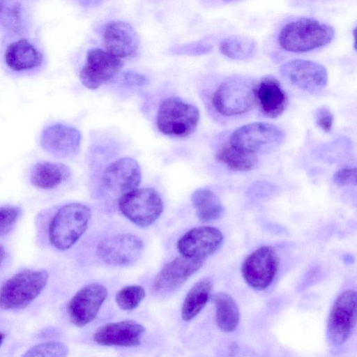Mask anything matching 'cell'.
<instances>
[{"mask_svg": "<svg viewBox=\"0 0 357 357\" xmlns=\"http://www.w3.org/2000/svg\"><path fill=\"white\" fill-rule=\"evenodd\" d=\"M333 28L314 19L302 17L287 24L278 36L286 51L305 52L323 47L333 40Z\"/></svg>", "mask_w": 357, "mask_h": 357, "instance_id": "6da1fadb", "label": "cell"}, {"mask_svg": "<svg viewBox=\"0 0 357 357\" xmlns=\"http://www.w3.org/2000/svg\"><path fill=\"white\" fill-rule=\"evenodd\" d=\"M256 84V82L243 76L228 77L213 95L215 109L226 116L250 112L257 105Z\"/></svg>", "mask_w": 357, "mask_h": 357, "instance_id": "7a4b0ae2", "label": "cell"}, {"mask_svg": "<svg viewBox=\"0 0 357 357\" xmlns=\"http://www.w3.org/2000/svg\"><path fill=\"white\" fill-rule=\"evenodd\" d=\"M90 208L83 204L70 203L61 206L49 225V238L57 249L72 247L86 231L91 218Z\"/></svg>", "mask_w": 357, "mask_h": 357, "instance_id": "3957f363", "label": "cell"}, {"mask_svg": "<svg viewBox=\"0 0 357 357\" xmlns=\"http://www.w3.org/2000/svg\"><path fill=\"white\" fill-rule=\"evenodd\" d=\"M45 271L24 270L8 279L0 289V308L22 309L41 293L48 281Z\"/></svg>", "mask_w": 357, "mask_h": 357, "instance_id": "277c9868", "label": "cell"}, {"mask_svg": "<svg viewBox=\"0 0 357 357\" xmlns=\"http://www.w3.org/2000/svg\"><path fill=\"white\" fill-rule=\"evenodd\" d=\"M199 121L198 108L178 97L164 99L159 106L156 117L160 132L177 137H185L193 133Z\"/></svg>", "mask_w": 357, "mask_h": 357, "instance_id": "5b68a950", "label": "cell"}, {"mask_svg": "<svg viewBox=\"0 0 357 357\" xmlns=\"http://www.w3.org/2000/svg\"><path fill=\"white\" fill-rule=\"evenodd\" d=\"M121 212L134 224L145 227L152 225L163 211V202L151 188L134 189L118 199Z\"/></svg>", "mask_w": 357, "mask_h": 357, "instance_id": "8992f818", "label": "cell"}, {"mask_svg": "<svg viewBox=\"0 0 357 357\" xmlns=\"http://www.w3.org/2000/svg\"><path fill=\"white\" fill-rule=\"evenodd\" d=\"M284 132L266 122H255L237 128L231 134L229 144L238 149L257 154L270 152L283 142Z\"/></svg>", "mask_w": 357, "mask_h": 357, "instance_id": "52a82bcc", "label": "cell"}, {"mask_svg": "<svg viewBox=\"0 0 357 357\" xmlns=\"http://www.w3.org/2000/svg\"><path fill=\"white\" fill-rule=\"evenodd\" d=\"M356 293L348 289L335 301L328 321L327 335L331 343L340 346L350 337L356 323Z\"/></svg>", "mask_w": 357, "mask_h": 357, "instance_id": "ba28073f", "label": "cell"}, {"mask_svg": "<svg viewBox=\"0 0 357 357\" xmlns=\"http://www.w3.org/2000/svg\"><path fill=\"white\" fill-rule=\"evenodd\" d=\"M278 266L279 259L275 250L271 246H261L246 257L241 273L250 287L263 290L273 281Z\"/></svg>", "mask_w": 357, "mask_h": 357, "instance_id": "9c48e42d", "label": "cell"}, {"mask_svg": "<svg viewBox=\"0 0 357 357\" xmlns=\"http://www.w3.org/2000/svg\"><path fill=\"white\" fill-rule=\"evenodd\" d=\"M123 62L106 50L100 48L90 50L86 61L80 71L82 84L89 89H96L109 82L120 72Z\"/></svg>", "mask_w": 357, "mask_h": 357, "instance_id": "30bf717a", "label": "cell"}, {"mask_svg": "<svg viewBox=\"0 0 357 357\" xmlns=\"http://www.w3.org/2000/svg\"><path fill=\"white\" fill-rule=\"evenodd\" d=\"M144 243L134 234H117L107 237L98 245L97 253L106 264L112 266H128L141 256Z\"/></svg>", "mask_w": 357, "mask_h": 357, "instance_id": "8fae6325", "label": "cell"}, {"mask_svg": "<svg viewBox=\"0 0 357 357\" xmlns=\"http://www.w3.org/2000/svg\"><path fill=\"white\" fill-rule=\"evenodd\" d=\"M142 179L139 165L130 157L121 158L104 170L101 185L103 188L118 199L123 195L137 188Z\"/></svg>", "mask_w": 357, "mask_h": 357, "instance_id": "7c38bea8", "label": "cell"}, {"mask_svg": "<svg viewBox=\"0 0 357 357\" xmlns=\"http://www.w3.org/2000/svg\"><path fill=\"white\" fill-rule=\"evenodd\" d=\"M280 71L292 84L309 93L321 91L328 82V73L325 67L310 60L289 61L280 66Z\"/></svg>", "mask_w": 357, "mask_h": 357, "instance_id": "4fadbf2b", "label": "cell"}, {"mask_svg": "<svg viewBox=\"0 0 357 357\" xmlns=\"http://www.w3.org/2000/svg\"><path fill=\"white\" fill-rule=\"evenodd\" d=\"M107 294V288L98 283L89 284L82 288L68 303L70 321L79 327L90 323L98 313Z\"/></svg>", "mask_w": 357, "mask_h": 357, "instance_id": "5bb4252c", "label": "cell"}, {"mask_svg": "<svg viewBox=\"0 0 357 357\" xmlns=\"http://www.w3.org/2000/svg\"><path fill=\"white\" fill-rule=\"evenodd\" d=\"M222 241L223 235L218 228L199 226L184 234L177 242V248L183 256L205 260L220 248Z\"/></svg>", "mask_w": 357, "mask_h": 357, "instance_id": "9a60e30c", "label": "cell"}, {"mask_svg": "<svg viewBox=\"0 0 357 357\" xmlns=\"http://www.w3.org/2000/svg\"><path fill=\"white\" fill-rule=\"evenodd\" d=\"M81 134L75 128L55 123L46 127L40 135V143L47 152L62 158L75 155L79 149Z\"/></svg>", "mask_w": 357, "mask_h": 357, "instance_id": "2e32d148", "label": "cell"}, {"mask_svg": "<svg viewBox=\"0 0 357 357\" xmlns=\"http://www.w3.org/2000/svg\"><path fill=\"white\" fill-rule=\"evenodd\" d=\"M145 328L133 320L107 324L98 328L93 340L104 346L134 347L141 343Z\"/></svg>", "mask_w": 357, "mask_h": 357, "instance_id": "e0dca14e", "label": "cell"}, {"mask_svg": "<svg viewBox=\"0 0 357 357\" xmlns=\"http://www.w3.org/2000/svg\"><path fill=\"white\" fill-rule=\"evenodd\" d=\"M204 263V259L182 255L168 262L158 273L153 283L155 290L172 291L180 287Z\"/></svg>", "mask_w": 357, "mask_h": 357, "instance_id": "ac0fdd59", "label": "cell"}, {"mask_svg": "<svg viewBox=\"0 0 357 357\" xmlns=\"http://www.w3.org/2000/svg\"><path fill=\"white\" fill-rule=\"evenodd\" d=\"M103 45L107 52L118 58L133 55L139 46V38L128 22L112 21L103 33Z\"/></svg>", "mask_w": 357, "mask_h": 357, "instance_id": "d6986e66", "label": "cell"}, {"mask_svg": "<svg viewBox=\"0 0 357 357\" xmlns=\"http://www.w3.org/2000/svg\"><path fill=\"white\" fill-rule=\"evenodd\" d=\"M257 105L262 114L270 119L280 116L288 105V96L280 82L271 75L256 84Z\"/></svg>", "mask_w": 357, "mask_h": 357, "instance_id": "ffe728a7", "label": "cell"}, {"mask_svg": "<svg viewBox=\"0 0 357 357\" xmlns=\"http://www.w3.org/2000/svg\"><path fill=\"white\" fill-rule=\"evenodd\" d=\"M6 65L17 72L30 70L40 66L43 54L26 39H20L6 48Z\"/></svg>", "mask_w": 357, "mask_h": 357, "instance_id": "44dd1931", "label": "cell"}, {"mask_svg": "<svg viewBox=\"0 0 357 357\" xmlns=\"http://www.w3.org/2000/svg\"><path fill=\"white\" fill-rule=\"evenodd\" d=\"M70 176V169L64 164L52 162H39L35 164L30 173L31 183L42 189H52Z\"/></svg>", "mask_w": 357, "mask_h": 357, "instance_id": "7402d4cb", "label": "cell"}, {"mask_svg": "<svg viewBox=\"0 0 357 357\" xmlns=\"http://www.w3.org/2000/svg\"><path fill=\"white\" fill-rule=\"evenodd\" d=\"M213 288L210 278L197 281L188 292L181 308V317L184 321L195 317L206 305Z\"/></svg>", "mask_w": 357, "mask_h": 357, "instance_id": "603a6c76", "label": "cell"}, {"mask_svg": "<svg viewBox=\"0 0 357 357\" xmlns=\"http://www.w3.org/2000/svg\"><path fill=\"white\" fill-rule=\"evenodd\" d=\"M215 322L223 332L234 331L239 323L240 312L235 300L228 294L218 292L213 297Z\"/></svg>", "mask_w": 357, "mask_h": 357, "instance_id": "cb8c5ba5", "label": "cell"}, {"mask_svg": "<svg viewBox=\"0 0 357 357\" xmlns=\"http://www.w3.org/2000/svg\"><path fill=\"white\" fill-rule=\"evenodd\" d=\"M191 201L198 219L204 222L218 219L224 210L218 196L207 188H199L194 191Z\"/></svg>", "mask_w": 357, "mask_h": 357, "instance_id": "d4e9b609", "label": "cell"}, {"mask_svg": "<svg viewBox=\"0 0 357 357\" xmlns=\"http://www.w3.org/2000/svg\"><path fill=\"white\" fill-rule=\"evenodd\" d=\"M215 159L229 169L238 172L253 169L257 164L256 154L235 148L230 144L221 147L215 153Z\"/></svg>", "mask_w": 357, "mask_h": 357, "instance_id": "484cf974", "label": "cell"}, {"mask_svg": "<svg viewBox=\"0 0 357 357\" xmlns=\"http://www.w3.org/2000/svg\"><path fill=\"white\" fill-rule=\"evenodd\" d=\"M220 50L222 54L230 59L243 60L254 55L256 45L250 39L231 37L222 41Z\"/></svg>", "mask_w": 357, "mask_h": 357, "instance_id": "4316f807", "label": "cell"}, {"mask_svg": "<svg viewBox=\"0 0 357 357\" xmlns=\"http://www.w3.org/2000/svg\"><path fill=\"white\" fill-rule=\"evenodd\" d=\"M23 10L21 4L14 0H0V26L12 33L22 29Z\"/></svg>", "mask_w": 357, "mask_h": 357, "instance_id": "83f0119b", "label": "cell"}, {"mask_svg": "<svg viewBox=\"0 0 357 357\" xmlns=\"http://www.w3.org/2000/svg\"><path fill=\"white\" fill-rule=\"evenodd\" d=\"M146 295L144 289L139 285L124 287L116 295V303L118 306L126 311L137 308Z\"/></svg>", "mask_w": 357, "mask_h": 357, "instance_id": "f1b7e54d", "label": "cell"}, {"mask_svg": "<svg viewBox=\"0 0 357 357\" xmlns=\"http://www.w3.org/2000/svg\"><path fill=\"white\" fill-rule=\"evenodd\" d=\"M68 352V347L61 342H46L32 347L24 356H65Z\"/></svg>", "mask_w": 357, "mask_h": 357, "instance_id": "f546056e", "label": "cell"}, {"mask_svg": "<svg viewBox=\"0 0 357 357\" xmlns=\"http://www.w3.org/2000/svg\"><path fill=\"white\" fill-rule=\"evenodd\" d=\"M21 213V209L17 206L0 207V236L9 233L14 227Z\"/></svg>", "mask_w": 357, "mask_h": 357, "instance_id": "4dcf8cb0", "label": "cell"}, {"mask_svg": "<svg viewBox=\"0 0 357 357\" xmlns=\"http://www.w3.org/2000/svg\"><path fill=\"white\" fill-rule=\"evenodd\" d=\"M333 183L340 187L356 184V168L345 167L337 171L333 176Z\"/></svg>", "mask_w": 357, "mask_h": 357, "instance_id": "1f68e13d", "label": "cell"}, {"mask_svg": "<svg viewBox=\"0 0 357 357\" xmlns=\"http://www.w3.org/2000/svg\"><path fill=\"white\" fill-rule=\"evenodd\" d=\"M333 120L334 116L333 113L326 107H320L315 113L316 123L324 132H328L331 130Z\"/></svg>", "mask_w": 357, "mask_h": 357, "instance_id": "d6a6232c", "label": "cell"}, {"mask_svg": "<svg viewBox=\"0 0 357 357\" xmlns=\"http://www.w3.org/2000/svg\"><path fill=\"white\" fill-rule=\"evenodd\" d=\"M123 80L129 86H142L149 83V80L144 75L130 70L126 71L123 74Z\"/></svg>", "mask_w": 357, "mask_h": 357, "instance_id": "836d02e7", "label": "cell"}, {"mask_svg": "<svg viewBox=\"0 0 357 357\" xmlns=\"http://www.w3.org/2000/svg\"><path fill=\"white\" fill-rule=\"evenodd\" d=\"M208 48L205 47L203 46H198V45H187V46H182L181 48L176 49V51L179 52H186L185 54H202L204 53L206 51H208Z\"/></svg>", "mask_w": 357, "mask_h": 357, "instance_id": "e575fe53", "label": "cell"}, {"mask_svg": "<svg viewBox=\"0 0 357 357\" xmlns=\"http://www.w3.org/2000/svg\"><path fill=\"white\" fill-rule=\"evenodd\" d=\"M79 3L84 6H96L99 5L102 0H79Z\"/></svg>", "mask_w": 357, "mask_h": 357, "instance_id": "d590c367", "label": "cell"}, {"mask_svg": "<svg viewBox=\"0 0 357 357\" xmlns=\"http://www.w3.org/2000/svg\"><path fill=\"white\" fill-rule=\"evenodd\" d=\"M6 256V252L4 248L0 245V266L3 263Z\"/></svg>", "mask_w": 357, "mask_h": 357, "instance_id": "8d00e7d4", "label": "cell"}, {"mask_svg": "<svg viewBox=\"0 0 357 357\" xmlns=\"http://www.w3.org/2000/svg\"><path fill=\"white\" fill-rule=\"evenodd\" d=\"M6 337V334L1 331H0V347L1 346L2 343L3 342V340Z\"/></svg>", "mask_w": 357, "mask_h": 357, "instance_id": "74e56055", "label": "cell"}]
</instances>
